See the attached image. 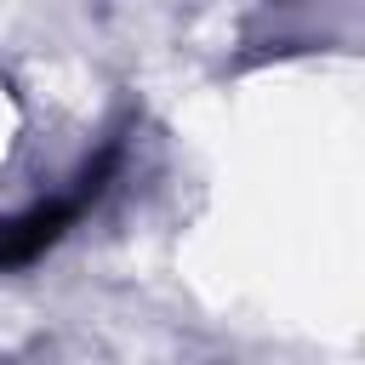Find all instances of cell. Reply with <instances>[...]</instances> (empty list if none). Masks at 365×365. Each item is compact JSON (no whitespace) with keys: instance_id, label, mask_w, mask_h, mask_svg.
<instances>
[{"instance_id":"obj_1","label":"cell","mask_w":365,"mask_h":365,"mask_svg":"<svg viewBox=\"0 0 365 365\" xmlns=\"http://www.w3.org/2000/svg\"><path fill=\"white\" fill-rule=\"evenodd\" d=\"M91 188H97V182L86 177L80 194H68V200H46V205H34V211H23V217H6V222H0V268H6V262H29L40 245H51V240L74 222V211L86 205Z\"/></svg>"}]
</instances>
